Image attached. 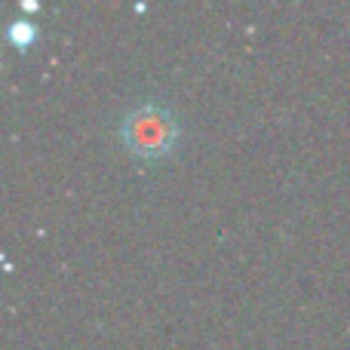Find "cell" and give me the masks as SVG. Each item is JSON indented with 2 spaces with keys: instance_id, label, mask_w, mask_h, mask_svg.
I'll use <instances>...</instances> for the list:
<instances>
[{
  "instance_id": "obj_1",
  "label": "cell",
  "mask_w": 350,
  "mask_h": 350,
  "mask_svg": "<svg viewBox=\"0 0 350 350\" xmlns=\"http://www.w3.org/2000/svg\"><path fill=\"white\" fill-rule=\"evenodd\" d=\"M123 145L139 157H163L178 142V123L175 114L160 102H139L123 114L120 123Z\"/></svg>"
}]
</instances>
